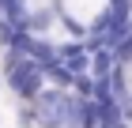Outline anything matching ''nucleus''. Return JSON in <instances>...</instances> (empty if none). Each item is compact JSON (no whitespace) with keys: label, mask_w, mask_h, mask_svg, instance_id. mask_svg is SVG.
<instances>
[{"label":"nucleus","mask_w":132,"mask_h":128,"mask_svg":"<svg viewBox=\"0 0 132 128\" xmlns=\"http://www.w3.org/2000/svg\"><path fill=\"white\" fill-rule=\"evenodd\" d=\"M49 23H53V11H34L30 23H27V30H30V34H45Z\"/></svg>","instance_id":"nucleus-6"},{"label":"nucleus","mask_w":132,"mask_h":128,"mask_svg":"<svg viewBox=\"0 0 132 128\" xmlns=\"http://www.w3.org/2000/svg\"><path fill=\"white\" fill-rule=\"evenodd\" d=\"M57 128H83V124H57Z\"/></svg>","instance_id":"nucleus-10"},{"label":"nucleus","mask_w":132,"mask_h":128,"mask_svg":"<svg viewBox=\"0 0 132 128\" xmlns=\"http://www.w3.org/2000/svg\"><path fill=\"white\" fill-rule=\"evenodd\" d=\"M4 68H8V87L19 94V98L34 102L45 90V68H42L34 57H27V53H8L4 57Z\"/></svg>","instance_id":"nucleus-1"},{"label":"nucleus","mask_w":132,"mask_h":128,"mask_svg":"<svg viewBox=\"0 0 132 128\" xmlns=\"http://www.w3.org/2000/svg\"><path fill=\"white\" fill-rule=\"evenodd\" d=\"M113 68H117V57H113V49H94V53H91V75H94V79L113 75Z\"/></svg>","instance_id":"nucleus-4"},{"label":"nucleus","mask_w":132,"mask_h":128,"mask_svg":"<svg viewBox=\"0 0 132 128\" xmlns=\"http://www.w3.org/2000/svg\"><path fill=\"white\" fill-rule=\"evenodd\" d=\"M64 30H68V34H76V38H83V34H91V27H79V23H76V19H72V15H64Z\"/></svg>","instance_id":"nucleus-8"},{"label":"nucleus","mask_w":132,"mask_h":128,"mask_svg":"<svg viewBox=\"0 0 132 128\" xmlns=\"http://www.w3.org/2000/svg\"><path fill=\"white\" fill-rule=\"evenodd\" d=\"M125 128H132V98L125 102Z\"/></svg>","instance_id":"nucleus-9"},{"label":"nucleus","mask_w":132,"mask_h":128,"mask_svg":"<svg viewBox=\"0 0 132 128\" xmlns=\"http://www.w3.org/2000/svg\"><path fill=\"white\" fill-rule=\"evenodd\" d=\"M61 60L76 72V75H79V72H91V49H87V41H64L61 45Z\"/></svg>","instance_id":"nucleus-2"},{"label":"nucleus","mask_w":132,"mask_h":128,"mask_svg":"<svg viewBox=\"0 0 132 128\" xmlns=\"http://www.w3.org/2000/svg\"><path fill=\"white\" fill-rule=\"evenodd\" d=\"M113 57H117V64H128V60H132V30L113 45Z\"/></svg>","instance_id":"nucleus-7"},{"label":"nucleus","mask_w":132,"mask_h":128,"mask_svg":"<svg viewBox=\"0 0 132 128\" xmlns=\"http://www.w3.org/2000/svg\"><path fill=\"white\" fill-rule=\"evenodd\" d=\"M76 94H79V98H94V75L91 72H79V75H76Z\"/></svg>","instance_id":"nucleus-5"},{"label":"nucleus","mask_w":132,"mask_h":128,"mask_svg":"<svg viewBox=\"0 0 132 128\" xmlns=\"http://www.w3.org/2000/svg\"><path fill=\"white\" fill-rule=\"evenodd\" d=\"M45 79H49L53 87H61V90H72V87H76V72H72L64 60H53L49 68H45Z\"/></svg>","instance_id":"nucleus-3"}]
</instances>
